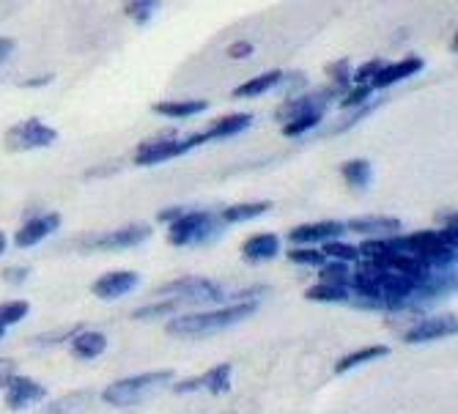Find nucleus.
<instances>
[{
    "label": "nucleus",
    "instance_id": "obj_5",
    "mask_svg": "<svg viewBox=\"0 0 458 414\" xmlns=\"http://www.w3.org/2000/svg\"><path fill=\"white\" fill-rule=\"evenodd\" d=\"M159 297H168V300H174L179 305H187V302H220V300H225V291L215 280L182 277V280H174L168 285H162Z\"/></svg>",
    "mask_w": 458,
    "mask_h": 414
},
{
    "label": "nucleus",
    "instance_id": "obj_12",
    "mask_svg": "<svg viewBox=\"0 0 458 414\" xmlns=\"http://www.w3.org/2000/svg\"><path fill=\"white\" fill-rule=\"evenodd\" d=\"M47 398V390L41 387L38 382L28 379V376H14L9 384H6V406L12 411H22L33 403H41Z\"/></svg>",
    "mask_w": 458,
    "mask_h": 414
},
{
    "label": "nucleus",
    "instance_id": "obj_33",
    "mask_svg": "<svg viewBox=\"0 0 458 414\" xmlns=\"http://www.w3.org/2000/svg\"><path fill=\"white\" fill-rule=\"evenodd\" d=\"M385 63H387V61H382V58L365 61L360 69H352V82H354V86H368V89H370V82L377 80V74H379V69H382Z\"/></svg>",
    "mask_w": 458,
    "mask_h": 414
},
{
    "label": "nucleus",
    "instance_id": "obj_7",
    "mask_svg": "<svg viewBox=\"0 0 458 414\" xmlns=\"http://www.w3.org/2000/svg\"><path fill=\"white\" fill-rule=\"evenodd\" d=\"M455 329H458V318L453 313L423 316L420 321H414L411 326H406L401 333V338H403V343H431V341L455 335Z\"/></svg>",
    "mask_w": 458,
    "mask_h": 414
},
{
    "label": "nucleus",
    "instance_id": "obj_3",
    "mask_svg": "<svg viewBox=\"0 0 458 414\" xmlns=\"http://www.w3.org/2000/svg\"><path fill=\"white\" fill-rule=\"evenodd\" d=\"M209 143L206 140L203 132H195V135H187V138H179V132H162L157 138H148L138 146L135 151V165H159V162H168V159H176V156H184L187 151Z\"/></svg>",
    "mask_w": 458,
    "mask_h": 414
},
{
    "label": "nucleus",
    "instance_id": "obj_17",
    "mask_svg": "<svg viewBox=\"0 0 458 414\" xmlns=\"http://www.w3.org/2000/svg\"><path fill=\"white\" fill-rule=\"evenodd\" d=\"M250 123H253V115H250V113H228V115L217 118L203 135H206V140H225V138H233V135L244 132Z\"/></svg>",
    "mask_w": 458,
    "mask_h": 414
},
{
    "label": "nucleus",
    "instance_id": "obj_45",
    "mask_svg": "<svg viewBox=\"0 0 458 414\" xmlns=\"http://www.w3.org/2000/svg\"><path fill=\"white\" fill-rule=\"evenodd\" d=\"M0 338H4V329H0Z\"/></svg>",
    "mask_w": 458,
    "mask_h": 414
},
{
    "label": "nucleus",
    "instance_id": "obj_39",
    "mask_svg": "<svg viewBox=\"0 0 458 414\" xmlns=\"http://www.w3.org/2000/svg\"><path fill=\"white\" fill-rule=\"evenodd\" d=\"M253 45L250 41H233V45L228 47V58H233V61H242V58H250L253 55Z\"/></svg>",
    "mask_w": 458,
    "mask_h": 414
},
{
    "label": "nucleus",
    "instance_id": "obj_6",
    "mask_svg": "<svg viewBox=\"0 0 458 414\" xmlns=\"http://www.w3.org/2000/svg\"><path fill=\"white\" fill-rule=\"evenodd\" d=\"M58 140V132L38 118H25L6 132V146L12 151H33V148H47Z\"/></svg>",
    "mask_w": 458,
    "mask_h": 414
},
{
    "label": "nucleus",
    "instance_id": "obj_19",
    "mask_svg": "<svg viewBox=\"0 0 458 414\" xmlns=\"http://www.w3.org/2000/svg\"><path fill=\"white\" fill-rule=\"evenodd\" d=\"M283 80V72L280 69H272V72H264L253 80H247L242 82V86L233 89V97L236 99H253V97H261L267 91H275L277 89V82Z\"/></svg>",
    "mask_w": 458,
    "mask_h": 414
},
{
    "label": "nucleus",
    "instance_id": "obj_32",
    "mask_svg": "<svg viewBox=\"0 0 458 414\" xmlns=\"http://www.w3.org/2000/svg\"><path fill=\"white\" fill-rule=\"evenodd\" d=\"M318 280L324 285H349L352 275H349V266L346 264H324L318 269Z\"/></svg>",
    "mask_w": 458,
    "mask_h": 414
},
{
    "label": "nucleus",
    "instance_id": "obj_11",
    "mask_svg": "<svg viewBox=\"0 0 458 414\" xmlns=\"http://www.w3.org/2000/svg\"><path fill=\"white\" fill-rule=\"evenodd\" d=\"M138 283H140L138 272L121 269V272H107V275H102V277L91 285V291H94L99 300H121V297L132 294L135 288H138Z\"/></svg>",
    "mask_w": 458,
    "mask_h": 414
},
{
    "label": "nucleus",
    "instance_id": "obj_9",
    "mask_svg": "<svg viewBox=\"0 0 458 414\" xmlns=\"http://www.w3.org/2000/svg\"><path fill=\"white\" fill-rule=\"evenodd\" d=\"M338 99V91L327 86V89H318V91H308V94H300L294 99H288L285 105H280L277 110V121L285 123L297 115H308V113H324L332 102Z\"/></svg>",
    "mask_w": 458,
    "mask_h": 414
},
{
    "label": "nucleus",
    "instance_id": "obj_25",
    "mask_svg": "<svg viewBox=\"0 0 458 414\" xmlns=\"http://www.w3.org/2000/svg\"><path fill=\"white\" fill-rule=\"evenodd\" d=\"M94 393L91 390H77V393H69L64 398H55L53 403H47V414H74L80 409H86L91 403Z\"/></svg>",
    "mask_w": 458,
    "mask_h": 414
},
{
    "label": "nucleus",
    "instance_id": "obj_4",
    "mask_svg": "<svg viewBox=\"0 0 458 414\" xmlns=\"http://www.w3.org/2000/svg\"><path fill=\"white\" fill-rule=\"evenodd\" d=\"M223 223L209 212H184L168 228V241L174 247H192V244H209L223 233Z\"/></svg>",
    "mask_w": 458,
    "mask_h": 414
},
{
    "label": "nucleus",
    "instance_id": "obj_40",
    "mask_svg": "<svg viewBox=\"0 0 458 414\" xmlns=\"http://www.w3.org/2000/svg\"><path fill=\"white\" fill-rule=\"evenodd\" d=\"M182 215H184V206H171V209H162V212L157 215V220H159V223H176Z\"/></svg>",
    "mask_w": 458,
    "mask_h": 414
},
{
    "label": "nucleus",
    "instance_id": "obj_18",
    "mask_svg": "<svg viewBox=\"0 0 458 414\" xmlns=\"http://www.w3.org/2000/svg\"><path fill=\"white\" fill-rule=\"evenodd\" d=\"M272 209L269 200H247V203H236V206H228V209L220 215V223L223 225H236V223H247V220H256L261 215H267Z\"/></svg>",
    "mask_w": 458,
    "mask_h": 414
},
{
    "label": "nucleus",
    "instance_id": "obj_24",
    "mask_svg": "<svg viewBox=\"0 0 458 414\" xmlns=\"http://www.w3.org/2000/svg\"><path fill=\"white\" fill-rule=\"evenodd\" d=\"M387 354H390V346H365L360 351H352V354L341 357L338 365H335V374H349V370H354V368H360V365H365L370 359L387 357Z\"/></svg>",
    "mask_w": 458,
    "mask_h": 414
},
{
    "label": "nucleus",
    "instance_id": "obj_14",
    "mask_svg": "<svg viewBox=\"0 0 458 414\" xmlns=\"http://www.w3.org/2000/svg\"><path fill=\"white\" fill-rule=\"evenodd\" d=\"M423 69V58L418 55H409L403 61H395V63H385L377 74V80L370 82V91H379V89H390L395 86L398 80H406V77H414Z\"/></svg>",
    "mask_w": 458,
    "mask_h": 414
},
{
    "label": "nucleus",
    "instance_id": "obj_38",
    "mask_svg": "<svg viewBox=\"0 0 458 414\" xmlns=\"http://www.w3.org/2000/svg\"><path fill=\"white\" fill-rule=\"evenodd\" d=\"M14 376H17V365H14V359L0 357V390H4Z\"/></svg>",
    "mask_w": 458,
    "mask_h": 414
},
{
    "label": "nucleus",
    "instance_id": "obj_30",
    "mask_svg": "<svg viewBox=\"0 0 458 414\" xmlns=\"http://www.w3.org/2000/svg\"><path fill=\"white\" fill-rule=\"evenodd\" d=\"M327 74L332 77V89H335V91H349V86H352V63H349V58H341L335 63H329Z\"/></svg>",
    "mask_w": 458,
    "mask_h": 414
},
{
    "label": "nucleus",
    "instance_id": "obj_41",
    "mask_svg": "<svg viewBox=\"0 0 458 414\" xmlns=\"http://www.w3.org/2000/svg\"><path fill=\"white\" fill-rule=\"evenodd\" d=\"M14 47H17V41H14V38H9V36H0V63L9 61V55L14 53Z\"/></svg>",
    "mask_w": 458,
    "mask_h": 414
},
{
    "label": "nucleus",
    "instance_id": "obj_20",
    "mask_svg": "<svg viewBox=\"0 0 458 414\" xmlns=\"http://www.w3.org/2000/svg\"><path fill=\"white\" fill-rule=\"evenodd\" d=\"M105 349H107V338L105 333H97V329H86V333L72 338V351L80 359H97L105 354Z\"/></svg>",
    "mask_w": 458,
    "mask_h": 414
},
{
    "label": "nucleus",
    "instance_id": "obj_22",
    "mask_svg": "<svg viewBox=\"0 0 458 414\" xmlns=\"http://www.w3.org/2000/svg\"><path fill=\"white\" fill-rule=\"evenodd\" d=\"M231 374H233V368L228 362H220L206 370V374H200V387L209 390L212 395H223L231 390Z\"/></svg>",
    "mask_w": 458,
    "mask_h": 414
},
{
    "label": "nucleus",
    "instance_id": "obj_36",
    "mask_svg": "<svg viewBox=\"0 0 458 414\" xmlns=\"http://www.w3.org/2000/svg\"><path fill=\"white\" fill-rule=\"evenodd\" d=\"M370 89L368 86H354V89H349V94H344L341 97V107L344 110H352V107H362L368 99H370Z\"/></svg>",
    "mask_w": 458,
    "mask_h": 414
},
{
    "label": "nucleus",
    "instance_id": "obj_8",
    "mask_svg": "<svg viewBox=\"0 0 458 414\" xmlns=\"http://www.w3.org/2000/svg\"><path fill=\"white\" fill-rule=\"evenodd\" d=\"M146 239H151V225L132 223V225H123L118 231L94 236L91 244H86V250H130V247H138Z\"/></svg>",
    "mask_w": 458,
    "mask_h": 414
},
{
    "label": "nucleus",
    "instance_id": "obj_23",
    "mask_svg": "<svg viewBox=\"0 0 458 414\" xmlns=\"http://www.w3.org/2000/svg\"><path fill=\"white\" fill-rule=\"evenodd\" d=\"M341 176L346 179L352 190H368L373 182V168L368 159H349L341 168Z\"/></svg>",
    "mask_w": 458,
    "mask_h": 414
},
{
    "label": "nucleus",
    "instance_id": "obj_27",
    "mask_svg": "<svg viewBox=\"0 0 458 414\" xmlns=\"http://www.w3.org/2000/svg\"><path fill=\"white\" fill-rule=\"evenodd\" d=\"M324 121V113H308V115H297V118H291L283 123V135L285 138H300L310 130H316L318 123Z\"/></svg>",
    "mask_w": 458,
    "mask_h": 414
},
{
    "label": "nucleus",
    "instance_id": "obj_1",
    "mask_svg": "<svg viewBox=\"0 0 458 414\" xmlns=\"http://www.w3.org/2000/svg\"><path fill=\"white\" fill-rule=\"evenodd\" d=\"M256 302H239V305H228V308H217V310H200V313H187V316H176L168 321L165 333L174 338H200V335H215L225 326H233L244 318H250L256 313Z\"/></svg>",
    "mask_w": 458,
    "mask_h": 414
},
{
    "label": "nucleus",
    "instance_id": "obj_13",
    "mask_svg": "<svg viewBox=\"0 0 458 414\" xmlns=\"http://www.w3.org/2000/svg\"><path fill=\"white\" fill-rule=\"evenodd\" d=\"M344 233H346L344 223L324 220V223H308V225H300V228H291L288 239L294 244H316V241H338Z\"/></svg>",
    "mask_w": 458,
    "mask_h": 414
},
{
    "label": "nucleus",
    "instance_id": "obj_28",
    "mask_svg": "<svg viewBox=\"0 0 458 414\" xmlns=\"http://www.w3.org/2000/svg\"><path fill=\"white\" fill-rule=\"evenodd\" d=\"M321 256H324V258H335V264H352V261L360 258L357 247H354V244H346V241H341V239H338V241H324Z\"/></svg>",
    "mask_w": 458,
    "mask_h": 414
},
{
    "label": "nucleus",
    "instance_id": "obj_10",
    "mask_svg": "<svg viewBox=\"0 0 458 414\" xmlns=\"http://www.w3.org/2000/svg\"><path fill=\"white\" fill-rule=\"evenodd\" d=\"M61 228V215H41V217H30L28 223L20 225V231L14 233V244L20 250H28V247H36L38 241H45L50 233H55Z\"/></svg>",
    "mask_w": 458,
    "mask_h": 414
},
{
    "label": "nucleus",
    "instance_id": "obj_37",
    "mask_svg": "<svg viewBox=\"0 0 458 414\" xmlns=\"http://www.w3.org/2000/svg\"><path fill=\"white\" fill-rule=\"evenodd\" d=\"M28 275H30V266H9L0 272V277H4L9 285H22L28 280Z\"/></svg>",
    "mask_w": 458,
    "mask_h": 414
},
{
    "label": "nucleus",
    "instance_id": "obj_15",
    "mask_svg": "<svg viewBox=\"0 0 458 414\" xmlns=\"http://www.w3.org/2000/svg\"><path fill=\"white\" fill-rule=\"evenodd\" d=\"M346 231L377 236V239H390L401 231V220L398 217H357L346 225Z\"/></svg>",
    "mask_w": 458,
    "mask_h": 414
},
{
    "label": "nucleus",
    "instance_id": "obj_42",
    "mask_svg": "<svg viewBox=\"0 0 458 414\" xmlns=\"http://www.w3.org/2000/svg\"><path fill=\"white\" fill-rule=\"evenodd\" d=\"M47 82H53V74L28 77V80H22V82H20V86H22V89H41V86H47Z\"/></svg>",
    "mask_w": 458,
    "mask_h": 414
},
{
    "label": "nucleus",
    "instance_id": "obj_44",
    "mask_svg": "<svg viewBox=\"0 0 458 414\" xmlns=\"http://www.w3.org/2000/svg\"><path fill=\"white\" fill-rule=\"evenodd\" d=\"M6 247H9V241H6V233H4V231H0V256H4V253H6Z\"/></svg>",
    "mask_w": 458,
    "mask_h": 414
},
{
    "label": "nucleus",
    "instance_id": "obj_31",
    "mask_svg": "<svg viewBox=\"0 0 458 414\" xmlns=\"http://www.w3.org/2000/svg\"><path fill=\"white\" fill-rule=\"evenodd\" d=\"M157 9H159L157 0H130V4L123 6V14H127L130 20H135L138 25H146Z\"/></svg>",
    "mask_w": 458,
    "mask_h": 414
},
{
    "label": "nucleus",
    "instance_id": "obj_2",
    "mask_svg": "<svg viewBox=\"0 0 458 414\" xmlns=\"http://www.w3.org/2000/svg\"><path fill=\"white\" fill-rule=\"evenodd\" d=\"M176 374L174 370H151V374H138V376H127V379H118L113 384H107L102 390V401L107 406H115V409H130V406H138L140 401H146L154 390L165 387Z\"/></svg>",
    "mask_w": 458,
    "mask_h": 414
},
{
    "label": "nucleus",
    "instance_id": "obj_26",
    "mask_svg": "<svg viewBox=\"0 0 458 414\" xmlns=\"http://www.w3.org/2000/svg\"><path fill=\"white\" fill-rule=\"evenodd\" d=\"M349 297H352L349 285H324V283H318V285H310L305 291V300H310V302H346Z\"/></svg>",
    "mask_w": 458,
    "mask_h": 414
},
{
    "label": "nucleus",
    "instance_id": "obj_43",
    "mask_svg": "<svg viewBox=\"0 0 458 414\" xmlns=\"http://www.w3.org/2000/svg\"><path fill=\"white\" fill-rule=\"evenodd\" d=\"M195 390H203V387H200V376L187 379V382H176V384H174V393H195Z\"/></svg>",
    "mask_w": 458,
    "mask_h": 414
},
{
    "label": "nucleus",
    "instance_id": "obj_16",
    "mask_svg": "<svg viewBox=\"0 0 458 414\" xmlns=\"http://www.w3.org/2000/svg\"><path fill=\"white\" fill-rule=\"evenodd\" d=\"M280 253V239L275 233H256L242 244V256L247 261H272Z\"/></svg>",
    "mask_w": 458,
    "mask_h": 414
},
{
    "label": "nucleus",
    "instance_id": "obj_29",
    "mask_svg": "<svg viewBox=\"0 0 458 414\" xmlns=\"http://www.w3.org/2000/svg\"><path fill=\"white\" fill-rule=\"evenodd\" d=\"M28 313H30V305L25 300L4 302V305H0V329H9V326L20 324Z\"/></svg>",
    "mask_w": 458,
    "mask_h": 414
},
{
    "label": "nucleus",
    "instance_id": "obj_21",
    "mask_svg": "<svg viewBox=\"0 0 458 414\" xmlns=\"http://www.w3.org/2000/svg\"><path fill=\"white\" fill-rule=\"evenodd\" d=\"M154 113L159 115H168V118H192L198 113L209 110V102L206 99H184V102H157L151 105Z\"/></svg>",
    "mask_w": 458,
    "mask_h": 414
},
{
    "label": "nucleus",
    "instance_id": "obj_34",
    "mask_svg": "<svg viewBox=\"0 0 458 414\" xmlns=\"http://www.w3.org/2000/svg\"><path fill=\"white\" fill-rule=\"evenodd\" d=\"M179 308H182L179 302H174V300H165V302H159V305L138 308V310L132 313V318H138V321H148V318H162V316H171V313H176Z\"/></svg>",
    "mask_w": 458,
    "mask_h": 414
},
{
    "label": "nucleus",
    "instance_id": "obj_35",
    "mask_svg": "<svg viewBox=\"0 0 458 414\" xmlns=\"http://www.w3.org/2000/svg\"><path fill=\"white\" fill-rule=\"evenodd\" d=\"M288 261L302 264V266H318V269L327 264L321 250H313V247H294V250H288Z\"/></svg>",
    "mask_w": 458,
    "mask_h": 414
}]
</instances>
